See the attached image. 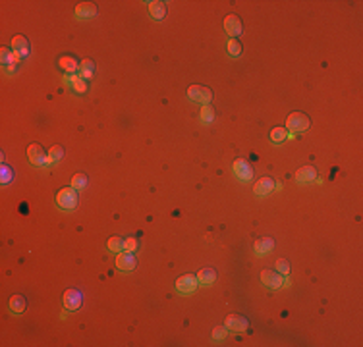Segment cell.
<instances>
[{
	"mask_svg": "<svg viewBox=\"0 0 363 347\" xmlns=\"http://www.w3.org/2000/svg\"><path fill=\"white\" fill-rule=\"evenodd\" d=\"M309 126H311L309 116H305L303 112H292V114L286 118V131L292 133V135H297L301 131H307Z\"/></svg>",
	"mask_w": 363,
	"mask_h": 347,
	"instance_id": "cell-1",
	"label": "cell"
},
{
	"mask_svg": "<svg viewBox=\"0 0 363 347\" xmlns=\"http://www.w3.org/2000/svg\"><path fill=\"white\" fill-rule=\"evenodd\" d=\"M79 199H77V189L73 187H62L56 195V207L62 210H73L77 207Z\"/></svg>",
	"mask_w": 363,
	"mask_h": 347,
	"instance_id": "cell-2",
	"label": "cell"
},
{
	"mask_svg": "<svg viewBox=\"0 0 363 347\" xmlns=\"http://www.w3.org/2000/svg\"><path fill=\"white\" fill-rule=\"evenodd\" d=\"M27 158H29V162H31L33 166H37V168L50 166V162H48V153L43 149V145H39V143H31V145L27 147Z\"/></svg>",
	"mask_w": 363,
	"mask_h": 347,
	"instance_id": "cell-3",
	"label": "cell"
},
{
	"mask_svg": "<svg viewBox=\"0 0 363 347\" xmlns=\"http://www.w3.org/2000/svg\"><path fill=\"white\" fill-rule=\"evenodd\" d=\"M197 287H199V280H197V276H193V274H183V276H180L176 280V291L178 293L189 295Z\"/></svg>",
	"mask_w": 363,
	"mask_h": 347,
	"instance_id": "cell-4",
	"label": "cell"
},
{
	"mask_svg": "<svg viewBox=\"0 0 363 347\" xmlns=\"http://www.w3.org/2000/svg\"><path fill=\"white\" fill-rule=\"evenodd\" d=\"M187 96L189 100L193 102H199V104H209L213 100V91L209 87H203V85H191L187 89Z\"/></svg>",
	"mask_w": 363,
	"mask_h": 347,
	"instance_id": "cell-5",
	"label": "cell"
},
{
	"mask_svg": "<svg viewBox=\"0 0 363 347\" xmlns=\"http://www.w3.org/2000/svg\"><path fill=\"white\" fill-rule=\"evenodd\" d=\"M137 266L136 254L128 253V251H122V253L116 254V268L122 270V272H130Z\"/></svg>",
	"mask_w": 363,
	"mask_h": 347,
	"instance_id": "cell-6",
	"label": "cell"
},
{
	"mask_svg": "<svg viewBox=\"0 0 363 347\" xmlns=\"http://www.w3.org/2000/svg\"><path fill=\"white\" fill-rule=\"evenodd\" d=\"M224 31H226L232 39H238V37L242 35V31H244L242 20H240L238 16H234V14L226 16V18H224Z\"/></svg>",
	"mask_w": 363,
	"mask_h": 347,
	"instance_id": "cell-7",
	"label": "cell"
},
{
	"mask_svg": "<svg viewBox=\"0 0 363 347\" xmlns=\"http://www.w3.org/2000/svg\"><path fill=\"white\" fill-rule=\"evenodd\" d=\"M294 180L297 185L313 184V182L317 180V170H315L313 166H303V168H299V170L295 172Z\"/></svg>",
	"mask_w": 363,
	"mask_h": 347,
	"instance_id": "cell-8",
	"label": "cell"
},
{
	"mask_svg": "<svg viewBox=\"0 0 363 347\" xmlns=\"http://www.w3.org/2000/svg\"><path fill=\"white\" fill-rule=\"evenodd\" d=\"M261 282H263V285H267L269 289H280L284 278L280 276L276 270H263V272H261Z\"/></svg>",
	"mask_w": 363,
	"mask_h": 347,
	"instance_id": "cell-9",
	"label": "cell"
},
{
	"mask_svg": "<svg viewBox=\"0 0 363 347\" xmlns=\"http://www.w3.org/2000/svg\"><path fill=\"white\" fill-rule=\"evenodd\" d=\"M81 301H83V295H81V291L79 289H66L64 291V307L68 309V311H77L79 307H81Z\"/></svg>",
	"mask_w": 363,
	"mask_h": 347,
	"instance_id": "cell-10",
	"label": "cell"
},
{
	"mask_svg": "<svg viewBox=\"0 0 363 347\" xmlns=\"http://www.w3.org/2000/svg\"><path fill=\"white\" fill-rule=\"evenodd\" d=\"M224 326L228 330H232V332H246L250 328V322H248V318H244L240 315H228L226 320H224Z\"/></svg>",
	"mask_w": 363,
	"mask_h": 347,
	"instance_id": "cell-11",
	"label": "cell"
},
{
	"mask_svg": "<svg viewBox=\"0 0 363 347\" xmlns=\"http://www.w3.org/2000/svg\"><path fill=\"white\" fill-rule=\"evenodd\" d=\"M232 170H234V174L238 176V180H242V182H250L251 178H253V170H251L250 162L248 160H236L234 162V166H232Z\"/></svg>",
	"mask_w": 363,
	"mask_h": 347,
	"instance_id": "cell-12",
	"label": "cell"
},
{
	"mask_svg": "<svg viewBox=\"0 0 363 347\" xmlns=\"http://www.w3.org/2000/svg\"><path fill=\"white\" fill-rule=\"evenodd\" d=\"M274 187H276V182L272 178H259V182H255V185H253V193L257 197H265L271 191H274Z\"/></svg>",
	"mask_w": 363,
	"mask_h": 347,
	"instance_id": "cell-13",
	"label": "cell"
},
{
	"mask_svg": "<svg viewBox=\"0 0 363 347\" xmlns=\"http://www.w3.org/2000/svg\"><path fill=\"white\" fill-rule=\"evenodd\" d=\"M147 8H149V14H151V18L153 20H164L166 18V2H162V0H151V2H147Z\"/></svg>",
	"mask_w": 363,
	"mask_h": 347,
	"instance_id": "cell-14",
	"label": "cell"
},
{
	"mask_svg": "<svg viewBox=\"0 0 363 347\" xmlns=\"http://www.w3.org/2000/svg\"><path fill=\"white\" fill-rule=\"evenodd\" d=\"M97 6L93 2H81L75 6V18L77 20H89V18H95L97 16Z\"/></svg>",
	"mask_w": 363,
	"mask_h": 347,
	"instance_id": "cell-15",
	"label": "cell"
},
{
	"mask_svg": "<svg viewBox=\"0 0 363 347\" xmlns=\"http://www.w3.org/2000/svg\"><path fill=\"white\" fill-rule=\"evenodd\" d=\"M253 249H255V254H257V256H265V254H269L272 249H274V239H271V237H263V239L255 241Z\"/></svg>",
	"mask_w": 363,
	"mask_h": 347,
	"instance_id": "cell-16",
	"label": "cell"
},
{
	"mask_svg": "<svg viewBox=\"0 0 363 347\" xmlns=\"http://www.w3.org/2000/svg\"><path fill=\"white\" fill-rule=\"evenodd\" d=\"M12 50H16L22 58L29 56V41H27L23 35H16V37L12 39Z\"/></svg>",
	"mask_w": 363,
	"mask_h": 347,
	"instance_id": "cell-17",
	"label": "cell"
},
{
	"mask_svg": "<svg viewBox=\"0 0 363 347\" xmlns=\"http://www.w3.org/2000/svg\"><path fill=\"white\" fill-rule=\"evenodd\" d=\"M8 307H10L12 315L20 316V315H23V311H25V307H27V301H25L23 295H12L10 301H8Z\"/></svg>",
	"mask_w": 363,
	"mask_h": 347,
	"instance_id": "cell-18",
	"label": "cell"
},
{
	"mask_svg": "<svg viewBox=\"0 0 363 347\" xmlns=\"http://www.w3.org/2000/svg\"><path fill=\"white\" fill-rule=\"evenodd\" d=\"M64 79H66V81H68L70 85H72L77 93L87 91V81H85L81 75H77V73H66V75H64Z\"/></svg>",
	"mask_w": 363,
	"mask_h": 347,
	"instance_id": "cell-19",
	"label": "cell"
},
{
	"mask_svg": "<svg viewBox=\"0 0 363 347\" xmlns=\"http://www.w3.org/2000/svg\"><path fill=\"white\" fill-rule=\"evenodd\" d=\"M0 60H2V64L4 66H10V64H18L20 60H22V56L16 52V50H10V48H2L0 50Z\"/></svg>",
	"mask_w": 363,
	"mask_h": 347,
	"instance_id": "cell-20",
	"label": "cell"
},
{
	"mask_svg": "<svg viewBox=\"0 0 363 347\" xmlns=\"http://www.w3.org/2000/svg\"><path fill=\"white\" fill-rule=\"evenodd\" d=\"M58 66L64 69L66 73H75V71H79V64H77V60H75L73 56H62V58L58 60Z\"/></svg>",
	"mask_w": 363,
	"mask_h": 347,
	"instance_id": "cell-21",
	"label": "cell"
},
{
	"mask_svg": "<svg viewBox=\"0 0 363 347\" xmlns=\"http://www.w3.org/2000/svg\"><path fill=\"white\" fill-rule=\"evenodd\" d=\"M197 280H199V285H211L217 282V272L213 268H201L197 272Z\"/></svg>",
	"mask_w": 363,
	"mask_h": 347,
	"instance_id": "cell-22",
	"label": "cell"
},
{
	"mask_svg": "<svg viewBox=\"0 0 363 347\" xmlns=\"http://www.w3.org/2000/svg\"><path fill=\"white\" fill-rule=\"evenodd\" d=\"M93 73H95V64H93V60L85 58V60L79 64V75H81L83 79H91Z\"/></svg>",
	"mask_w": 363,
	"mask_h": 347,
	"instance_id": "cell-23",
	"label": "cell"
},
{
	"mask_svg": "<svg viewBox=\"0 0 363 347\" xmlns=\"http://www.w3.org/2000/svg\"><path fill=\"white\" fill-rule=\"evenodd\" d=\"M62 158H64V149L60 145H52L48 149V162L50 164H56V162H60Z\"/></svg>",
	"mask_w": 363,
	"mask_h": 347,
	"instance_id": "cell-24",
	"label": "cell"
},
{
	"mask_svg": "<svg viewBox=\"0 0 363 347\" xmlns=\"http://www.w3.org/2000/svg\"><path fill=\"white\" fill-rule=\"evenodd\" d=\"M107 247H109V251L110 253H122L124 251V239L120 237V235H112L110 239H109V243H107Z\"/></svg>",
	"mask_w": 363,
	"mask_h": 347,
	"instance_id": "cell-25",
	"label": "cell"
},
{
	"mask_svg": "<svg viewBox=\"0 0 363 347\" xmlns=\"http://www.w3.org/2000/svg\"><path fill=\"white\" fill-rule=\"evenodd\" d=\"M199 118H201L203 124H213V120H215V108L211 104H203L201 106V112H199Z\"/></svg>",
	"mask_w": 363,
	"mask_h": 347,
	"instance_id": "cell-26",
	"label": "cell"
},
{
	"mask_svg": "<svg viewBox=\"0 0 363 347\" xmlns=\"http://www.w3.org/2000/svg\"><path fill=\"white\" fill-rule=\"evenodd\" d=\"M226 52L230 56H234V58H238L240 54H242V45H240V41L238 39H228L226 43Z\"/></svg>",
	"mask_w": 363,
	"mask_h": 347,
	"instance_id": "cell-27",
	"label": "cell"
},
{
	"mask_svg": "<svg viewBox=\"0 0 363 347\" xmlns=\"http://www.w3.org/2000/svg\"><path fill=\"white\" fill-rule=\"evenodd\" d=\"M288 139V131H286V127H274L271 131V141L272 143H282V141H286Z\"/></svg>",
	"mask_w": 363,
	"mask_h": 347,
	"instance_id": "cell-28",
	"label": "cell"
},
{
	"mask_svg": "<svg viewBox=\"0 0 363 347\" xmlns=\"http://www.w3.org/2000/svg\"><path fill=\"white\" fill-rule=\"evenodd\" d=\"M87 176L85 174H75L73 178H72V187L73 189H77V191H81V189H85V185H87Z\"/></svg>",
	"mask_w": 363,
	"mask_h": 347,
	"instance_id": "cell-29",
	"label": "cell"
},
{
	"mask_svg": "<svg viewBox=\"0 0 363 347\" xmlns=\"http://www.w3.org/2000/svg\"><path fill=\"white\" fill-rule=\"evenodd\" d=\"M274 268H276V272H278V274H286V276H290V262H288L286 258H278Z\"/></svg>",
	"mask_w": 363,
	"mask_h": 347,
	"instance_id": "cell-30",
	"label": "cell"
},
{
	"mask_svg": "<svg viewBox=\"0 0 363 347\" xmlns=\"http://www.w3.org/2000/svg\"><path fill=\"white\" fill-rule=\"evenodd\" d=\"M226 336H228L226 326H218V328H215V330H213V336H211V338H213V342H222Z\"/></svg>",
	"mask_w": 363,
	"mask_h": 347,
	"instance_id": "cell-31",
	"label": "cell"
},
{
	"mask_svg": "<svg viewBox=\"0 0 363 347\" xmlns=\"http://www.w3.org/2000/svg\"><path fill=\"white\" fill-rule=\"evenodd\" d=\"M137 247H139L137 237H126V239H124V251L134 253V251H137Z\"/></svg>",
	"mask_w": 363,
	"mask_h": 347,
	"instance_id": "cell-32",
	"label": "cell"
},
{
	"mask_svg": "<svg viewBox=\"0 0 363 347\" xmlns=\"http://www.w3.org/2000/svg\"><path fill=\"white\" fill-rule=\"evenodd\" d=\"M16 66H18V64H10V66H4V69H6V73H14V71H16Z\"/></svg>",
	"mask_w": 363,
	"mask_h": 347,
	"instance_id": "cell-33",
	"label": "cell"
},
{
	"mask_svg": "<svg viewBox=\"0 0 363 347\" xmlns=\"http://www.w3.org/2000/svg\"><path fill=\"white\" fill-rule=\"evenodd\" d=\"M8 180H10V172H8V170H4V178H2V182H4V184H6V182H8Z\"/></svg>",
	"mask_w": 363,
	"mask_h": 347,
	"instance_id": "cell-34",
	"label": "cell"
}]
</instances>
